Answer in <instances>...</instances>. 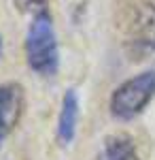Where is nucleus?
I'll return each mask as SVG.
<instances>
[{
	"label": "nucleus",
	"instance_id": "0eeeda50",
	"mask_svg": "<svg viewBox=\"0 0 155 160\" xmlns=\"http://www.w3.org/2000/svg\"><path fill=\"white\" fill-rule=\"evenodd\" d=\"M17 7L21 11H28L32 15H38V13H49V0H15Z\"/></svg>",
	"mask_w": 155,
	"mask_h": 160
},
{
	"label": "nucleus",
	"instance_id": "39448f33",
	"mask_svg": "<svg viewBox=\"0 0 155 160\" xmlns=\"http://www.w3.org/2000/svg\"><path fill=\"white\" fill-rule=\"evenodd\" d=\"M79 94L74 90H68L62 98V111L58 118V141L62 145H68L74 139L77 124H79Z\"/></svg>",
	"mask_w": 155,
	"mask_h": 160
},
{
	"label": "nucleus",
	"instance_id": "6e6552de",
	"mask_svg": "<svg viewBox=\"0 0 155 160\" xmlns=\"http://www.w3.org/2000/svg\"><path fill=\"white\" fill-rule=\"evenodd\" d=\"M0 56H2V38H0Z\"/></svg>",
	"mask_w": 155,
	"mask_h": 160
},
{
	"label": "nucleus",
	"instance_id": "f03ea898",
	"mask_svg": "<svg viewBox=\"0 0 155 160\" xmlns=\"http://www.w3.org/2000/svg\"><path fill=\"white\" fill-rule=\"evenodd\" d=\"M26 62L36 75L53 77L60 66L58 37L53 30L51 13H38L26 34Z\"/></svg>",
	"mask_w": 155,
	"mask_h": 160
},
{
	"label": "nucleus",
	"instance_id": "7ed1b4c3",
	"mask_svg": "<svg viewBox=\"0 0 155 160\" xmlns=\"http://www.w3.org/2000/svg\"><path fill=\"white\" fill-rule=\"evenodd\" d=\"M155 98V71H143L125 79L113 90L108 109L110 115L119 122H130L138 118L147 105Z\"/></svg>",
	"mask_w": 155,
	"mask_h": 160
},
{
	"label": "nucleus",
	"instance_id": "20e7f679",
	"mask_svg": "<svg viewBox=\"0 0 155 160\" xmlns=\"http://www.w3.org/2000/svg\"><path fill=\"white\" fill-rule=\"evenodd\" d=\"M26 107V92L15 81L0 86V139L11 135L19 124Z\"/></svg>",
	"mask_w": 155,
	"mask_h": 160
},
{
	"label": "nucleus",
	"instance_id": "423d86ee",
	"mask_svg": "<svg viewBox=\"0 0 155 160\" xmlns=\"http://www.w3.org/2000/svg\"><path fill=\"white\" fill-rule=\"evenodd\" d=\"M96 160H138L136 141L128 132H115L102 141V149Z\"/></svg>",
	"mask_w": 155,
	"mask_h": 160
},
{
	"label": "nucleus",
	"instance_id": "f257e3e1",
	"mask_svg": "<svg viewBox=\"0 0 155 160\" xmlns=\"http://www.w3.org/2000/svg\"><path fill=\"white\" fill-rule=\"evenodd\" d=\"M117 28L132 62L155 60V0H123Z\"/></svg>",
	"mask_w": 155,
	"mask_h": 160
}]
</instances>
